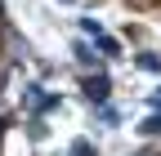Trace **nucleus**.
I'll return each instance as SVG.
<instances>
[{"label": "nucleus", "instance_id": "nucleus-3", "mask_svg": "<svg viewBox=\"0 0 161 156\" xmlns=\"http://www.w3.org/2000/svg\"><path fill=\"white\" fill-rule=\"evenodd\" d=\"M72 156H90V147H85V143H76V147H72Z\"/></svg>", "mask_w": 161, "mask_h": 156}, {"label": "nucleus", "instance_id": "nucleus-2", "mask_svg": "<svg viewBox=\"0 0 161 156\" xmlns=\"http://www.w3.org/2000/svg\"><path fill=\"white\" fill-rule=\"evenodd\" d=\"M143 134H161V116H148V121H143Z\"/></svg>", "mask_w": 161, "mask_h": 156}, {"label": "nucleus", "instance_id": "nucleus-1", "mask_svg": "<svg viewBox=\"0 0 161 156\" xmlns=\"http://www.w3.org/2000/svg\"><path fill=\"white\" fill-rule=\"evenodd\" d=\"M108 94V81H90V98H103Z\"/></svg>", "mask_w": 161, "mask_h": 156}]
</instances>
